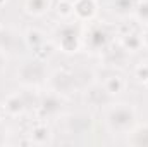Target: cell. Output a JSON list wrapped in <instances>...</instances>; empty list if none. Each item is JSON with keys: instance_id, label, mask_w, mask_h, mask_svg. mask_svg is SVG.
I'll return each instance as SVG.
<instances>
[{"instance_id": "obj_5", "label": "cell", "mask_w": 148, "mask_h": 147, "mask_svg": "<svg viewBox=\"0 0 148 147\" xmlns=\"http://www.w3.org/2000/svg\"><path fill=\"white\" fill-rule=\"evenodd\" d=\"M110 33L102 24H93L86 33H83V45L90 52H105L110 45Z\"/></svg>"}, {"instance_id": "obj_11", "label": "cell", "mask_w": 148, "mask_h": 147, "mask_svg": "<svg viewBox=\"0 0 148 147\" xmlns=\"http://www.w3.org/2000/svg\"><path fill=\"white\" fill-rule=\"evenodd\" d=\"M102 85L107 88V92L110 94L112 97H115V95H121V94H124L126 90H127V80L122 76V74H110V76H107L103 81H102Z\"/></svg>"}, {"instance_id": "obj_17", "label": "cell", "mask_w": 148, "mask_h": 147, "mask_svg": "<svg viewBox=\"0 0 148 147\" xmlns=\"http://www.w3.org/2000/svg\"><path fill=\"white\" fill-rule=\"evenodd\" d=\"M134 76L138 78V81H141L145 87H148V59L147 61H141L134 68Z\"/></svg>"}, {"instance_id": "obj_6", "label": "cell", "mask_w": 148, "mask_h": 147, "mask_svg": "<svg viewBox=\"0 0 148 147\" xmlns=\"http://www.w3.org/2000/svg\"><path fill=\"white\" fill-rule=\"evenodd\" d=\"M84 102L91 107H98V109H103L107 107L112 102V95L107 92V88L102 85V83H91L90 87H86L84 94Z\"/></svg>"}, {"instance_id": "obj_8", "label": "cell", "mask_w": 148, "mask_h": 147, "mask_svg": "<svg viewBox=\"0 0 148 147\" xmlns=\"http://www.w3.org/2000/svg\"><path fill=\"white\" fill-rule=\"evenodd\" d=\"M29 139H31L33 144L45 146V144H52V140H53V133H52L50 126H48L43 119H38L36 123L31 126Z\"/></svg>"}, {"instance_id": "obj_4", "label": "cell", "mask_w": 148, "mask_h": 147, "mask_svg": "<svg viewBox=\"0 0 148 147\" xmlns=\"http://www.w3.org/2000/svg\"><path fill=\"white\" fill-rule=\"evenodd\" d=\"M47 76L48 74L45 69V61H41V59L28 61L17 69V80L24 87H36L38 83L47 81Z\"/></svg>"}, {"instance_id": "obj_10", "label": "cell", "mask_w": 148, "mask_h": 147, "mask_svg": "<svg viewBox=\"0 0 148 147\" xmlns=\"http://www.w3.org/2000/svg\"><path fill=\"white\" fill-rule=\"evenodd\" d=\"M28 109V104H26V99L23 94L19 92H14L10 94L5 101H3V111L9 114V116H21L24 114V111Z\"/></svg>"}, {"instance_id": "obj_18", "label": "cell", "mask_w": 148, "mask_h": 147, "mask_svg": "<svg viewBox=\"0 0 148 147\" xmlns=\"http://www.w3.org/2000/svg\"><path fill=\"white\" fill-rule=\"evenodd\" d=\"M140 37H141V45H143V49L148 50V24H141V33H140Z\"/></svg>"}, {"instance_id": "obj_19", "label": "cell", "mask_w": 148, "mask_h": 147, "mask_svg": "<svg viewBox=\"0 0 148 147\" xmlns=\"http://www.w3.org/2000/svg\"><path fill=\"white\" fill-rule=\"evenodd\" d=\"M7 64H9V55L5 54V50L0 49V74L7 69Z\"/></svg>"}, {"instance_id": "obj_15", "label": "cell", "mask_w": 148, "mask_h": 147, "mask_svg": "<svg viewBox=\"0 0 148 147\" xmlns=\"http://www.w3.org/2000/svg\"><path fill=\"white\" fill-rule=\"evenodd\" d=\"M133 16L140 24H148V0H140L138 2Z\"/></svg>"}, {"instance_id": "obj_16", "label": "cell", "mask_w": 148, "mask_h": 147, "mask_svg": "<svg viewBox=\"0 0 148 147\" xmlns=\"http://www.w3.org/2000/svg\"><path fill=\"white\" fill-rule=\"evenodd\" d=\"M57 14H59L62 19L73 17L74 16L73 2H71V0H59V2H57Z\"/></svg>"}, {"instance_id": "obj_13", "label": "cell", "mask_w": 148, "mask_h": 147, "mask_svg": "<svg viewBox=\"0 0 148 147\" xmlns=\"http://www.w3.org/2000/svg\"><path fill=\"white\" fill-rule=\"evenodd\" d=\"M52 7V0H24V10L26 14L33 17L45 16Z\"/></svg>"}, {"instance_id": "obj_9", "label": "cell", "mask_w": 148, "mask_h": 147, "mask_svg": "<svg viewBox=\"0 0 148 147\" xmlns=\"http://www.w3.org/2000/svg\"><path fill=\"white\" fill-rule=\"evenodd\" d=\"M23 38H24V43L28 45V49H31V50L35 52V55H36L41 49L47 47V43L52 42V40H47V35H45L41 30H38V28H29V30H26V33L23 35Z\"/></svg>"}, {"instance_id": "obj_1", "label": "cell", "mask_w": 148, "mask_h": 147, "mask_svg": "<svg viewBox=\"0 0 148 147\" xmlns=\"http://www.w3.org/2000/svg\"><path fill=\"white\" fill-rule=\"evenodd\" d=\"M103 114H105V126L114 135L131 133L136 126L138 112L133 104L110 102L107 107H103Z\"/></svg>"}, {"instance_id": "obj_21", "label": "cell", "mask_w": 148, "mask_h": 147, "mask_svg": "<svg viewBox=\"0 0 148 147\" xmlns=\"http://www.w3.org/2000/svg\"><path fill=\"white\" fill-rule=\"evenodd\" d=\"M0 31H2V24H0Z\"/></svg>"}, {"instance_id": "obj_3", "label": "cell", "mask_w": 148, "mask_h": 147, "mask_svg": "<svg viewBox=\"0 0 148 147\" xmlns=\"http://www.w3.org/2000/svg\"><path fill=\"white\" fill-rule=\"evenodd\" d=\"M45 83L48 87V92H52L59 97H69L76 92V76L67 68L55 69L52 74L47 76Z\"/></svg>"}, {"instance_id": "obj_14", "label": "cell", "mask_w": 148, "mask_h": 147, "mask_svg": "<svg viewBox=\"0 0 148 147\" xmlns=\"http://www.w3.org/2000/svg\"><path fill=\"white\" fill-rule=\"evenodd\" d=\"M140 0H114L112 3V12L117 14L119 17H127L134 14V9Z\"/></svg>"}, {"instance_id": "obj_2", "label": "cell", "mask_w": 148, "mask_h": 147, "mask_svg": "<svg viewBox=\"0 0 148 147\" xmlns=\"http://www.w3.org/2000/svg\"><path fill=\"white\" fill-rule=\"evenodd\" d=\"M50 40L55 49L66 54H76L83 47V31L76 23H62L53 30Z\"/></svg>"}, {"instance_id": "obj_7", "label": "cell", "mask_w": 148, "mask_h": 147, "mask_svg": "<svg viewBox=\"0 0 148 147\" xmlns=\"http://www.w3.org/2000/svg\"><path fill=\"white\" fill-rule=\"evenodd\" d=\"M73 10L77 23H91L98 14V0H73Z\"/></svg>"}, {"instance_id": "obj_12", "label": "cell", "mask_w": 148, "mask_h": 147, "mask_svg": "<svg viewBox=\"0 0 148 147\" xmlns=\"http://www.w3.org/2000/svg\"><path fill=\"white\" fill-rule=\"evenodd\" d=\"M119 47H121L122 50H126L127 54L138 52L140 49H143L140 33H134V31H127V33H124V35H119Z\"/></svg>"}, {"instance_id": "obj_20", "label": "cell", "mask_w": 148, "mask_h": 147, "mask_svg": "<svg viewBox=\"0 0 148 147\" xmlns=\"http://www.w3.org/2000/svg\"><path fill=\"white\" fill-rule=\"evenodd\" d=\"M7 2H9V0H0V7H3V5H5Z\"/></svg>"}]
</instances>
